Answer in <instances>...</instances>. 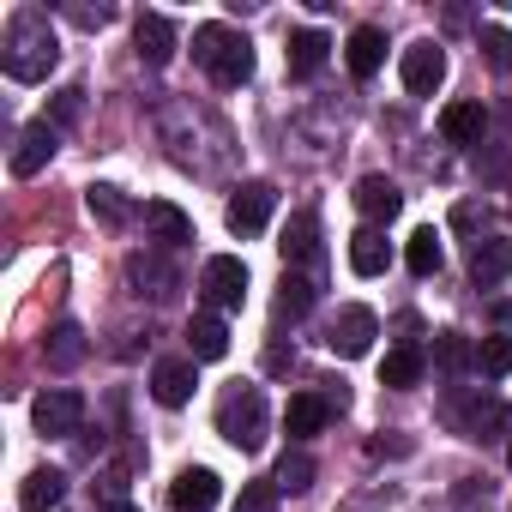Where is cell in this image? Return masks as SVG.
Returning <instances> with one entry per match:
<instances>
[{"label":"cell","mask_w":512,"mask_h":512,"mask_svg":"<svg viewBox=\"0 0 512 512\" xmlns=\"http://www.w3.org/2000/svg\"><path fill=\"white\" fill-rule=\"evenodd\" d=\"M193 386H199V362H193V356H169V362L151 368V398H157L163 410H181V404L193 398Z\"/></svg>","instance_id":"obj_11"},{"label":"cell","mask_w":512,"mask_h":512,"mask_svg":"<svg viewBox=\"0 0 512 512\" xmlns=\"http://www.w3.org/2000/svg\"><path fill=\"white\" fill-rule=\"evenodd\" d=\"M55 151H61V127H55V121H31V127L19 133V145H13V175H19V181L43 175Z\"/></svg>","instance_id":"obj_10"},{"label":"cell","mask_w":512,"mask_h":512,"mask_svg":"<svg viewBox=\"0 0 512 512\" xmlns=\"http://www.w3.org/2000/svg\"><path fill=\"white\" fill-rule=\"evenodd\" d=\"M398 79H404L410 97H434L446 85V49L440 43H410L404 61H398Z\"/></svg>","instance_id":"obj_8"},{"label":"cell","mask_w":512,"mask_h":512,"mask_svg":"<svg viewBox=\"0 0 512 512\" xmlns=\"http://www.w3.org/2000/svg\"><path fill=\"white\" fill-rule=\"evenodd\" d=\"M482 55H488V67H512V37L500 31V25H482Z\"/></svg>","instance_id":"obj_34"},{"label":"cell","mask_w":512,"mask_h":512,"mask_svg":"<svg viewBox=\"0 0 512 512\" xmlns=\"http://www.w3.org/2000/svg\"><path fill=\"white\" fill-rule=\"evenodd\" d=\"M229 512H278V482H241Z\"/></svg>","instance_id":"obj_33"},{"label":"cell","mask_w":512,"mask_h":512,"mask_svg":"<svg viewBox=\"0 0 512 512\" xmlns=\"http://www.w3.org/2000/svg\"><path fill=\"white\" fill-rule=\"evenodd\" d=\"M223 500V482H217V470H205V464H193V470H181L175 482H169V506L175 512H211Z\"/></svg>","instance_id":"obj_12"},{"label":"cell","mask_w":512,"mask_h":512,"mask_svg":"<svg viewBox=\"0 0 512 512\" xmlns=\"http://www.w3.org/2000/svg\"><path fill=\"white\" fill-rule=\"evenodd\" d=\"M434 368H440V374L476 368V344H470L464 332H434Z\"/></svg>","instance_id":"obj_27"},{"label":"cell","mask_w":512,"mask_h":512,"mask_svg":"<svg viewBox=\"0 0 512 512\" xmlns=\"http://www.w3.org/2000/svg\"><path fill=\"white\" fill-rule=\"evenodd\" d=\"M91 512H139V506H133V500H97Z\"/></svg>","instance_id":"obj_37"},{"label":"cell","mask_w":512,"mask_h":512,"mask_svg":"<svg viewBox=\"0 0 512 512\" xmlns=\"http://www.w3.org/2000/svg\"><path fill=\"white\" fill-rule=\"evenodd\" d=\"M272 482H278V494H308L314 488V458L308 452H284L278 470H272Z\"/></svg>","instance_id":"obj_29"},{"label":"cell","mask_w":512,"mask_h":512,"mask_svg":"<svg viewBox=\"0 0 512 512\" xmlns=\"http://www.w3.org/2000/svg\"><path fill=\"white\" fill-rule=\"evenodd\" d=\"M326 422H332V404H326L320 392H296L290 410H284V428H290V434H320Z\"/></svg>","instance_id":"obj_24"},{"label":"cell","mask_w":512,"mask_h":512,"mask_svg":"<svg viewBox=\"0 0 512 512\" xmlns=\"http://www.w3.org/2000/svg\"><path fill=\"white\" fill-rule=\"evenodd\" d=\"M476 374H482V380L512 374V338H506V332H494V338H482V344H476Z\"/></svg>","instance_id":"obj_30"},{"label":"cell","mask_w":512,"mask_h":512,"mask_svg":"<svg viewBox=\"0 0 512 512\" xmlns=\"http://www.w3.org/2000/svg\"><path fill=\"white\" fill-rule=\"evenodd\" d=\"M356 211L380 229V223H392L398 211H404V193H398V181H386V175H362L356 181Z\"/></svg>","instance_id":"obj_15"},{"label":"cell","mask_w":512,"mask_h":512,"mask_svg":"<svg viewBox=\"0 0 512 512\" xmlns=\"http://www.w3.org/2000/svg\"><path fill=\"white\" fill-rule=\"evenodd\" d=\"M326 55H332V43L320 31H290V79H314L326 67Z\"/></svg>","instance_id":"obj_23"},{"label":"cell","mask_w":512,"mask_h":512,"mask_svg":"<svg viewBox=\"0 0 512 512\" xmlns=\"http://www.w3.org/2000/svg\"><path fill=\"white\" fill-rule=\"evenodd\" d=\"M61 494H67V476L61 470H31L25 488H19V506L25 512H49V506H61Z\"/></svg>","instance_id":"obj_25"},{"label":"cell","mask_w":512,"mask_h":512,"mask_svg":"<svg viewBox=\"0 0 512 512\" xmlns=\"http://www.w3.org/2000/svg\"><path fill=\"white\" fill-rule=\"evenodd\" d=\"M278 253H284V272L320 266V211H296L290 229H284V241H278Z\"/></svg>","instance_id":"obj_14"},{"label":"cell","mask_w":512,"mask_h":512,"mask_svg":"<svg viewBox=\"0 0 512 512\" xmlns=\"http://www.w3.org/2000/svg\"><path fill=\"white\" fill-rule=\"evenodd\" d=\"M139 217H145V229H151L163 247H181V241H193V217H187L181 205H169V199H151Z\"/></svg>","instance_id":"obj_20"},{"label":"cell","mask_w":512,"mask_h":512,"mask_svg":"<svg viewBox=\"0 0 512 512\" xmlns=\"http://www.w3.org/2000/svg\"><path fill=\"white\" fill-rule=\"evenodd\" d=\"M374 338H380L374 308H344V314L332 320V332H326V350H332V356H344V362H356V356H368V350H374Z\"/></svg>","instance_id":"obj_9"},{"label":"cell","mask_w":512,"mask_h":512,"mask_svg":"<svg viewBox=\"0 0 512 512\" xmlns=\"http://www.w3.org/2000/svg\"><path fill=\"white\" fill-rule=\"evenodd\" d=\"M61 61V43H55V25L43 7H19L0 31V73L13 85H43Z\"/></svg>","instance_id":"obj_1"},{"label":"cell","mask_w":512,"mask_h":512,"mask_svg":"<svg viewBox=\"0 0 512 512\" xmlns=\"http://www.w3.org/2000/svg\"><path fill=\"white\" fill-rule=\"evenodd\" d=\"M446 422H452L464 440H494V434L506 428V404H500L488 386H476V392L446 398Z\"/></svg>","instance_id":"obj_4"},{"label":"cell","mask_w":512,"mask_h":512,"mask_svg":"<svg viewBox=\"0 0 512 512\" xmlns=\"http://www.w3.org/2000/svg\"><path fill=\"white\" fill-rule=\"evenodd\" d=\"M79 362H85V332H79L73 320H61V326L49 332V368L67 374V368H79Z\"/></svg>","instance_id":"obj_28"},{"label":"cell","mask_w":512,"mask_h":512,"mask_svg":"<svg viewBox=\"0 0 512 512\" xmlns=\"http://www.w3.org/2000/svg\"><path fill=\"white\" fill-rule=\"evenodd\" d=\"M193 61H199L223 91H235V85L253 79V43H247L241 31H229V25H199V31H193Z\"/></svg>","instance_id":"obj_2"},{"label":"cell","mask_w":512,"mask_h":512,"mask_svg":"<svg viewBox=\"0 0 512 512\" xmlns=\"http://www.w3.org/2000/svg\"><path fill=\"white\" fill-rule=\"evenodd\" d=\"M79 115H85V91H79V85H67V91L55 97V115H49V121H55V127H73Z\"/></svg>","instance_id":"obj_35"},{"label":"cell","mask_w":512,"mask_h":512,"mask_svg":"<svg viewBox=\"0 0 512 512\" xmlns=\"http://www.w3.org/2000/svg\"><path fill=\"white\" fill-rule=\"evenodd\" d=\"M199 290H205V302L217 314H235L247 302V266L235 260V253H211L205 272H199Z\"/></svg>","instance_id":"obj_6"},{"label":"cell","mask_w":512,"mask_h":512,"mask_svg":"<svg viewBox=\"0 0 512 512\" xmlns=\"http://www.w3.org/2000/svg\"><path fill=\"white\" fill-rule=\"evenodd\" d=\"M500 278H512V241H506V235L470 241V284H476V290H494Z\"/></svg>","instance_id":"obj_13"},{"label":"cell","mask_w":512,"mask_h":512,"mask_svg":"<svg viewBox=\"0 0 512 512\" xmlns=\"http://www.w3.org/2000/svg\"><path fill=\"white\" fill-rule=\"evenodd\" d=\"M31 422H37L43 440H67V434H79V422H85V398H79L73 386H49V392H37Z\"/></svg>","instance_id":"obj_5"},{"label":"cell","mask_w":512,"mask_h":512,"mask_svg":"<svg viewBox=\"0 0 512 512\" xmlns=\"http://www.w3.org/2000/svg\"><path fill=\"white\" fill-rule=\"evenodd\" d=\"M133 43H139V61H145V67H169V61H175V25H169L163 13H139Z\"/></svg>","instance_id":"obj_17"},{"label":"cell","mask_w":512,"mask_h":512,"mask_svg":"<svg viewBox=\"0 0 512 512\" xmlns=\"http://www.w3.org/2000/svg\"><path fill=\"white\" fill-rule=\"evenodd\" d=\"M187 356L193 362H223L229 356V326L217 314H193L187 320Z\"/></svg>","instance_id":"obj_19"},{"label":"cell","mask_w":512,"mask_h":512,"mask_svg":"<svg viewBox=\"0 0 512 512\" xmlns=\"http://www.w3.org/2000/svg\"><path fill=\"white\" fill-rule=\"evenodd\" d=\"M404 266H410L416 278H434V272H440V229H434V223H422V229L404 241Z\"/></svg>","instance_id":"obj_26"},{"label":"cell","mask_w":512,"mask_h":512,"mask_svg":"<svg viewBox=\"0 0 512 512\" xmlns=\"http://www.w3.org/2000/svg\"><path fill=\"white\" fill-rule=\"evenodd\" d=\"M266 428H272V410H266V392L260 386H229L223 404H217V434L235 446V452H260L266 446Z\"/></svg>","instance_id":"obj_3"},{"label":"cell","mask_w":512,"mask_h":512,"mask_svg":"<svg viewBox=\"0 0 512 512\" xmlns=\"http://www.w3.org/2000/svg\"><path fill=\"white\" fill-rule=\"evenodd\" d=\"M85 205H91V217H103V223H127V217H133V205L121 199V187H91Z\"/></svg>","instance_id":"obj_32"},{"label":"cell","mask_w":512,"mask_h":512,"mask_svg":"<svg viewBox=\"0 0 512 512\" xmlns=\"http://www.w3.org/2000/svg\"><path fill=\"white\" fill-rule=\"evenodd\" d=\"M308 308H314V284L296 278V272H284V284H278V320H302Z\"/></svg>","instance_id":"obj_31"},{"label":"cell","mask_w":512,"mask_h":512,"mask_svg":"<svg viewBox=\"0 0 512 512\" xmlns=\"http://www.w3.org/2000/svg\"><path fill=\"white\" fill-rule=\"evenodd\" d=\"M482 127H488L482 103H446V109H440V133H446V145H476Z\"/></svg>","instance_id":"obj_22"},{"label":"cell","mask_w":512,"mask_h":512,"mask_svg":"<svg viewBox=\"0 0 512 512\" xmlns=\"http://www.w3.org/2000/svg\"><path fill=\"white\" fill-rule=\"evenodd\" d=\"M344 61H350L356 79H374L380 61H386V31H380V25H356L350 43H344Z\"/></svg>","instance_id":"obj_18"},{"label":"cell","mask_w":512,"mask_h":512,"mask_svg":"<svg viewBox=\"0 0 512 512\" xmlns=\"http://www.w3.org/2000/svg\"><path fill=\"white\" fill-rule=\"evenodd\" d=\"M422 368H428V356H422L416 344H398V350H386V362H380V386L416 392V386H422Z\"/></svg>","instance_id":"obj_21"},{"label":"cell","mask_w":512,"mask_h":512,"mask_svg":"<svg viewBox=\"0 0 512 512\" xmlns=\"http://www.w3.org/2000/svg\"><path fill=\"white\" fill-rule=\"evenodd\" d=\"M386 266H392V241H386V229L362 223V229L350 235V272H356V278H380Z\"/></svg>","instance_id":"obj_16"},{"label":"cell","mask_w":512,"mask_h":512,"mask_svg":"<svg viewBox=\"0 0 512 512\" xmlns=\"http://www.w3.org/2000/svg\"><path fill=\"white\" fill-rule=\"evenodd\" d=\"M506 464H512V446H506Z\"/></svg>","instance_id":"obj_38"},{"label":"cell","mask_w":512,"mask_h":512,"mask_svg":"<svg viewBox=\"0 0 512 512\" xmlns=\"http://www.w3.org/2000/svg\"><path fill=\"white\" fill-rule=\"evenodd\" d=\"M272 211H278V187L272 181H241L235 193H229V229L235 235H260L266 223H272Z\"/></svg>","instance_id":"obj_7"},{"label":"cell","mask_w":512,"mask_h":512,"mask_svg":"<svg viewBox=\"0 0 512 512\" xmlns=\"http://www.w3.org/2000/svg\"><path fill=\"white\" fill-rule=\"evenodd\" d=\"M368 452H374V458H386V452H410V440H368Z\"/></svg>","instance_id":"obj_36"}]
</instances>
